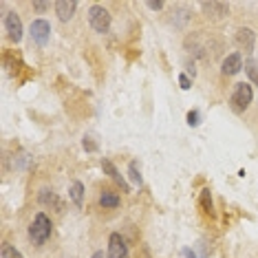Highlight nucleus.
Masks as SVG:
<instances>
[{
	"label": "nucleus",
	"mask_w": 258,
	"mask_h": 258,
	"mask_svg": "<svg viewBox=\"0 0 258 258\" xmlns=\"http://www.w3.org/2000/svg\"><path fill=\"white\" fill-rule=\"evenodd\" d=\"M51 219L46 216L44 212H38L36 214V219H33L31 223V227H29V236H31V240L36 245H42L46 243V238L51 236Z\"/></svg>",
	"instance_id": "nucleus-1"
},
{
	"label": "nucleus",
	"mask_w": 258,
	"mask_h": 258,
	"mask_svg": "<svg viewBox=\"0 0 258 258\" xmlns=\"http://www.w3.org/2000/svg\"><path fill=\"white\" fill-rule=\"evenodd\" d=\"M251 99H254V91H251V86L247 84V82H240V84H236V89H234L232 108L236 110V113H243V110H247Z\"/></svg>",
	"instance_id": "nucleus-2"
},
{
	"label": "nucleus",
	"mask_w": 258,
	"mask_h": 258,
	"mask_svg": "<svg viewBox=\"0 0 258 258\" xmlns=\"http://www.w3.org/2000/svg\"><path fill=\"white\" fill-rule=\"evenodd\" d=\"M89 25L95 29L97 33H106L110 29V14L102 5H93L89 9Z\"/></svg>",
	"instance_id": "nucleus-3"
},
{
	"label": "nucleus",
	"mask_w": 258,
	"mask_h": 258,
	"mask_svg": "<svg viewBox=\"0 0 258 258\" xmlns=\"http://www.w3.org/2000/svg\"><path fill=\"white\" fill-rule=\"evenodd\" d=\"M108 258H131V251H128V245L124 236L119 232H113L108 236Z\"/></svg>",
	"instance_id": "nucleus-4"
},
{
	"label": "nucleus",
	"mask_w": 258,
	"mask_h": 258,
	"mask_svg": "<svg viewBox=\"0 0 258 258\" xmlns=\"http://www.w3.org/2000/svg\"><path fill=\"white\" fill-rule=\"evenodd\" d=\"M5 29H7V36L11 42H20L22 40V22L16 11H7L5 14Z\"/></svg>",
	"instance_id": "nucleus-5"
},
{
	"label": "nucleus",
	"mask_w": 258,
	"mask_h": 258,
	"mask_svg": "<svg viewBox=\"0 0 258 258\" xmlns=\"http://www.w3.org/2000/svg\"><path fill=\"white\" fill-rule=\"evenodd\" d=\"M49 38H51V25L46 20H33L31 22V40L36 44L40 46H44L46 42H49Z\"/></svg>",
	"instance_id": "nucleus-6"
},
{
	"label": "nucleus",
	"mask_w": 258,
	"mask_h": 258,
	"mask_svg": "<svg viewBox=\"0 0 258 258\" xmlns=\"http://www.w3.org/2000/svg\"><path fill=\"white\" fill-rule=\"evenodd\" d=\"M234 42H236V46L240 51H245V53H251L254 51V42H256V36L251 29H245L240 27L236 29V33H234Z\"/></svg>",
	"instance_id": "nucleus-7"
},
{
	"label": "nucleus",
	"mask_w": 258,
	"mask_h": 258,
	"mask_svg": "<svg viewBox=\"0 0 258 258\" xmlns=\"http://www.w3.org/2000/svg\"><path fill=\"white\" fill-rule=\"evenodd\" d=\"M201 9L208 18H214V20H221L223 16H227L230 11V5L225 3H201Z\"/></svg>",
	"instance_id": "nucleus-8"
},
{
	"label": "nucleus",
	"mask_w": 258,
	"mask_h": 258,
	"mask_svg": "<svg viewBox=\"0 0 258 258\" xmlns=\"http://www.w3.org/2000/svg\"><path fill=\"white\" fill-rule=\"evenodd\" d=\"M75 9H78V3H75V0H57V3H55V16L62 22L71 20L73 14H75Z\"/></svg>",
	"instance_id": "nucleus-9"
},
{
	"label": "nucleus",
	"mask_w": 258,
	"mask_h": 258,
	"mask_svg": "<svg viewBox=\"0 0 258 258\" xmlns=\"http://www.w3.org/2000/svg\"><path fill=\"white\" fill-rule=\"evenodd\" d=\"M38 199H40V203H42V205H46V208H53V210H57V212H62L64 203L60 201V197H57L53 190L42 187V190H40V195H38Z\"/></svg>",
	"instance_id": "nucleus-10"
},
{
	"label": "nucleus",
	"mask_w": 258,
	"mask_h": 258,
	"mask_svg": "<svg viewBox=\"0 0 258 258\" xmlns=\"http://www.w3.org/2000/svg\"><path fill=\"white\" fill-rule=\"evenodd\" d=\"M240 69H243V57H240V53H232L223 60L221 71H223V75H236Z\"/></svg>",
	"instance_id": "nucleus-11"
},
{
	"label": "nucleus",
	"mask_w": 258,
	"mask_h": 258,
	"mask_svg": "<svg viewBox=\"0 0 258 258\" xmlns=\"http://www.w3.org/2000/svg\"><path fill=\"white\" fill-rule=\"evenodd\" d=\"M102 168H104V172H106L108 177L115 181V183H119V185H121V190H124V192H128V183H126V179L121 177V174H119V170H117V168L113 166V161L104 159V161H102Z\"/></svg>",
	"instance_id": "nucleus-12"
},
{
	"label": "nucleus",
	"mask_w": 258,
	"mask_h": 258,
	"mask_svg": "<svg viewBox=\"0 0 258 258\" xmlns=\"http://www.w3.org/2000/svg\"><path fill=\"white\" fill-rule=\"evenodd\" d=\"M69 197H71V201L80 208L82 201H84V185H82L80 181H73L71 187H69Z\"/></svg>",
	"instance_id": "nucleus-13"
},
{
	"label": "nucleus",
	"mask_w": 258,
	"mask_h": 258,
	"mask_svg": "<svg viewBox=\"0 0 258 258\" xmlns=\"http://www.w3.org/2000/svg\"><path fill=\"white\" fill-rule=\"evenodd\" d=\"M243 69H245V73H247V78L258 86V60H251V57L249 60H245Z\"/></svg>",
	"instance_id": "nucleus-14"
},
{
	"label": "nucleus",
	"mask_w": 258,
	"mask_h": 258,
	"mask_svg": "<svg viewBox=\"0 0 258 258\" xmlns=\"http://www.w3.org/2000/svg\"><path fill=\"white\" fill-rule=\"evenodd\" d=\"M99 203L104 205V208H117L119 205V197L115 195V192H102V197H99Z\"/></svg>",
	"instance_id": "nucleus-15"
},
{
	"label": "nucleus",
	"mask_w": 258,
	"mask_h": 258,
	"mask_svg": "<svg viewBox=\"0 0 258 258\" xmlns=\"http://www.w3.org/2000/svg\"><path fill=\"white\" fill-rule=\"evenodd\" d=\"M128 174H131V181L133 183H137V185H142V172H139V166H137V161H131V166H128Z\"/></svg>",
	"instance_id": "nucleus-16"
},
{
	"label": "nucleus",
	"mask_w": 258,
	"mask_h": 258,
	"mask_svg": "<svg viewBox=\"0 0 258 258\" xmlns=\"http://www.w3.org/2000/svg\"><path fill=\"white\" fill-rule=\"evenodd\" d=\"M3 258H25V256H22L16 247H11V245H5L3 247Z\"/></svg>",
	"instance_id": "nucleus-17"
},
{
	"label": "nucleus",
	"mask_w": 258,
	"mask_h": 258,
	"mask_svg": "<svg viewBox=\"0 0 258 258\" xmlns=\"http://www.w3.org/2000/svg\"><path fill=\"white\" fill-rule=\"evenodd\" d=\"M201 205L205 208V212L212 214V199H210V190H203V195H201Z\"/></svg>",
	"instance_id": "nucleus-18"
},
{
	"label": "nucleus",
	"mask_w": 258,
	"mask_h": 258,
	"mask_svg": "<svg viewBox=\"0 0 258 258\" xmlns=\"http://www.w3.org/2000/svg\"><path fill=\"white\" fill-rule=\"evenodd\" d=\"M187 124H190V126H199V124H201V113H199V110H190V113H187Z\"/></svg>",
	"instance_id": "nucleus-19"
},
{
	"label": "nucleus",
	"mask_w": 258,
	"mask_h": 258,
	"mask_svg": "<svg viewBox=\"0 0 258 258\" xmlns=\"http://www.w3.org/2000/svg\"><path fill=\"white\" fill-rule=\"evenodd\" d=\"M179 84H181V89L183 91H187L192 86V82H190V78H187V75H179Z\"/></svg>",
	"instance_id": "nucleus-20"
},
{
	"label": "nucleus",
	"mask_w": 258,
	"mask_h": 258,
	"mask_svg": "<svg viewBox=\"0 0 258 258\" xmlns=\"http://www.w3.org/2000/svg\"><path fill=\"white\" fill-rule=\"evenodd\" d=\"M84 148L93 152V150H97V144H93V142H91V139H89V137H86V139H84Z\"/></svg>",
	"instance_id": "nucleus-21"
},
{
	"label": "nucleus",
	"mask_w": 258,
	"mask_h": 258,
	"mask_svg": "<svg viewBox=\"0 0 258 258\" xmlns=\"http://www.w3.org/2000/svg\"><path fill=\"white\" fill-rule=\"evenodd\" d=\"M33 7H36L38 11H44L46 7H49V3H33Z\"/></svg>",
	"instance_id": "nucleus-22"
},
{
	"label": "nucleus",
	"mask_w": 258,
	"mask_h": 258,
	"mask_svg": "<svg viewBox=\"0 0 258 258\" xmlns=\"http://www.w3.org/2000/svg\"><path fill=\"white\" fill-rule=\"evenodd\" d=\"M148 7H150V9H155V11H159V9L163 7V3H148Z\"/></svg>",
	"instance_id": "nucleus-23"
},
{
	"label": "nucleus",
	"mask_w": 258,
	"mask_h": 258,
	"mask_svg": "<svg viewBox=\"0 0 258 258\" xmlns=\"http://www.w3.org/2000/svg\"><path fill=\"white\" fill-rule=\"evenodd\" d=\"M91 258H108V256H104V251H95Z\"/></svg>",
	"instance_id": "nucleus-24"
},
{
	"label": "nucleus",
	"mask_w": 258,
	"mask_h": 258,
	"mask_svg": "<svg viewBox=\"0 0 258 258\" xmlns=\"http://www.w3.org/2000/svg\"><path fill=\"white\" fill-rule=\"evenodd\" d=\"M185 258H197V256H195V254H192V251H190V249H185Z\"/></svg>",
	"instance_id": "nucleus-25"
}]
</instances>
